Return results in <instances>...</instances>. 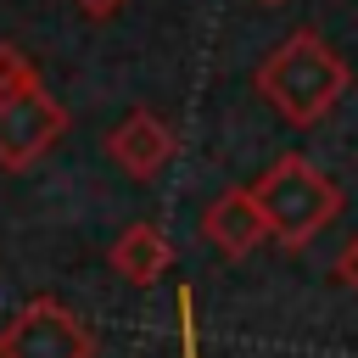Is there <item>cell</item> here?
<instances>
[{
    "instance_id": "cell-1",
    "label": "cell",
    "mask_w": 358,
    "mask_h": 358,
    "mask_svg": "<svg viewBox=\"0 0 358 358\" xmlns=\"http://www.w3.org/2000/svg\"><path fill=\"white\" fill-rule=\"evenodd\" d=\"M252 84H257V95H263L285 123L308 129V123H319V117L347 95L352 73H347V62L336 56V45H330L319 28H291V34L257 62Z\"/></svg>"
},
{
    "instance_id": "cell-2",
    "label": "cell",
    "mask_w": 358,
    "mask_h": 358,
    "mask_svg": "<svg viewBox=\"0 0 358 358\" xmlns=\"http://www.w3.org/2000/svg\"><path fill=\"white\" fill-rule=\"evenodd\" d=\"M252 196H257V213L268 224V241H280L291 252H302L313 235H324L341 213V185L319 162H308L302 151L274 157L252 179Z\"/></svg>"
},
{
    "instance_id": "cell-3",
    "label": "cell",
    "mask_w": 358,
    "mask_h": 358,
    "mask_svg": "<svg viewBox=\"0 0 358 358\" xmlns=\"http://www.w3.org/2000/svg\"><path fill=\"white\" fill-rule=\"evenodd\" d=\"M62 134H67V112L45 90L39 67L17 45H0V168L11 173L34 168Z\"/></svg>"
},
{
    "instance_id": "cell-4",
    "label": "cell",
    "mask_w": 358,
    "mask_h": 358,
    "mask_svg": "<svg viewBox=\"0 0 358 358\" xmlns=\"http://www.w3.org/2000/svg\"><path fill=\"white\" fill-rule=\"evenodd\" d=\"M0 358H95V336L67 302L34 296L0 330Z\"/></svg>"
},
{
    "instance_id": "cell-5",
    "label": "cell",
    "mask_w": 358,
    "mask_h": 358,
    "mask_svg": "<svg viewBox=\"0 0 358 358\" xmlns=\"http://www.w3.org/2000/svg\"><path fill=\"white\" fill-rule=\"evenodd\" d=\"M173 151H179L173 129H168L157 112H145V106H140V112H129V117L106 134V157H112L129 179H140V185H145V179H157V173L173 162Z\"/></svg>"
},
{
    "instance_id": "cell-6",
    "label": "cell",
    "mask_w": 358,
    "mask_h": 358,
    "mask_svg": "<svg viewBox=\"0 0 358 358\" xmlns=\"http://www.w3.org/2000/svg\"><path fill=\"white\" fill-rule=\"evenodd\" d=\"M201 235H207L224 257H246L252 246H263V241H268V224H263V213H257L252 185L224 190V196L201 213Z\"/></svg>"
},
{
    "instance_id": "cell-7",
    "label": "cell",
    "mask_w": 358,
    "mask_h": 358,
    "mask_svg": "<svg viewBox=\"0 0 358 358\" xmlns=\"http://www.w3.org/2000/svg\"><path fill=\"white\" fill-rule=\"evenodd\" d=\"M106 263H112L129 285H157V280L168 274V263H173V246H168V235H162L157 224L134 218V224H123V235L106 246Z\"/></svg>"
},
{
    "instance_id": "cell-8",
    "label": "cell",
    "mask_w": 358,
    "mask_h": 358,
    "mask_svg": "<svg viewBox=\"0 0 358 358\" xmlns=\"http://www.w3.org/2000/svg\"><path fill=\"white\" fill-rule=\"evenodd\" d=\"M336 280H341V285H347V291L358 296V235H352V241L341 246V257H336Z\"/></svg>"
},
{
    "instance_id": "cell-9",
    "label": "cell",
    "mask_w": 358,
    "mask_h": 358,
    "mask_svg": "<svg viewBox=\"0 0 358 358\" xmlns=\"http://www.w3.org/2000/svg\"><path fill=\"white\" fill-rule=\"evenodd\" d=\"M73 6H78L84 17H95V22H101V17H112V11L123 6V0H73Z\"/></svg>"
},
{
    "instance_id": "cell-10",
    "label": "cell",
    "mask_w": 358,
    "mask_h": 358,
    "mask_svg": "<svg viewBox=\"0 0 358 358\" xmlns=\"http://www.w3.org/2000/svg\"><path fill=\"white\" fill-rule=\"evenodd\" d=\"M263 6H285V0H263Z\"/></svg>"
}]
</instances>
